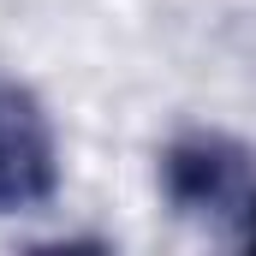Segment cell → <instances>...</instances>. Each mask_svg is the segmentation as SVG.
<instances>
[{
	"label": "cell",
	"mask_w": 256,
	"mask_h": 256,
	"mask_svg": "<svg viewBox=\"0 0 256 256\" xmlns=\"http://www.w3.org/2000/svg\"><path fill=\"white\" fill-rule=\"evenodd\" d=\"M238 226H244V244L256 250V191H250V202H244V214H238Z\"/></svg>",
	"instance_id": "3"
},
{
	"label": "cell",
	"mask_w": 256,
	"mask_h": 256,
	"mask_svg": "<svg viewBox=\"0 0 256 256\" xmlns=\"http://www.w3.org/2000/svg\"><path fill=\"white\" fill-rule=\"evenodd\" d=\"M60 196V143L42 102L0 78V214H36Z\"/></svg>",
	"instance_id": "1"
},
{
	"label": "cell",
	"mask_w": 256,
	"mask_h": 256,
	"mask_svg": "<svg viewBox=\"0 0 256 256\" xmlns=\"http://www.w3.org/2000/svg\"><path fill=\"white\" fill-rule=\"evenodd\" d=\"M161 191L179 214H244L250 202V155L214 131H191L161 155Z\"/></svg>",
	"instance_id": "2"
}]
</instances>
